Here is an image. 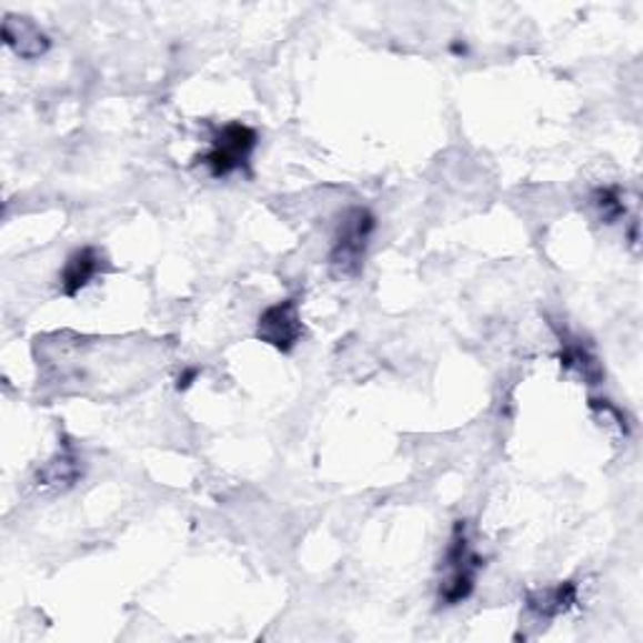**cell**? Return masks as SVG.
Returning <instances> with one entry per match:
<instances>
[{
    "instance_id": "cell-1",
    "label": "cell",
    "mask_w": 643,
    "mask_h": 643,
    "mask_svg": "<svg viewBox=\"0 0 643 643\" xmlns=\"http://www.w3.org/2000/svg\"><path fill=\"white\" fill-rule=\"evenodd\" d=\"M483 555H480L473 543H470L468 523L455 521L453 533H450V543L443 559V581L438 589V601L443 606H458V603L468 601L475 591L478 573L483 571Z\"/></svg>"
},
{
    "instance_id": "cell-2",
    "label": "cell",
    "mask_w": 643,
    "mask_h": 643,
    "mask_svg": "<svg viewBox=\"0 0 643 643\" xmlns=\"http://www.w3.org/2000/svg\"><path fill=\"white\" fill-rule=\"evenodd\" d=\"M374 229H378V219L368 207H352L344 211L330 249V270L334 277L352 280L362 272Z\"/></svg>"
},
{
    "instance_id": "cell-3",
    "label": "cell",
    "mask_w": 643,
    "mask_h": 643,
    "mask_svg": "<svg viewBox=\"0 0 643 643\" xmlns=\"http://www.w3.org/2000/svg\"><path fill=\"white\" fill-rule=\"evenodd\" d=\"M259 143V133L247 127L242 121H232L217 131V137L211 139L209 151L199 161L209 169V174L214 179H227L234 171L247 169L249 159Z\"/></svg>"
},
{
    "instance_id": "cell-4",
    "label": "cell",
    "mask_w": 643,
    "mask_h": 643,
    "mask_svg": "<svg viewBox=\"0 0 643 643\" xmlns=\"http://www.w3.org/2000/svg\"><path fill=\"white\" fill-rule=\"evenodd\" d=\"M257 338L264 344H270L277 352L290 354L304 338L300 302L290 297V300L267 307L257 320Z\"/></svg>"
},
{
    "instance_id": "cell-5",
    "label": "cell",
    "mask_w": 643,
    "mask_h": 643,
    "mask_svg": "<svg viewBox=\"0 0 643 643\" xmlns=\"http://www.w3.org/2000/svg\"><path fill=\"white\" fill-rule=\"evenodd\" d=\"M103 262L106 257L99 247H81L71 252L59 274L61 294L69 297V300L79 297L81 290H86V287L99 277V272L103 270Z\"/></svg>"
},
{
    "instance_id": "cell-6",
    "label": "cell",
    "mask_w": 643,
    "mask_h": 643,
    "mask_svg": "<svg viewBox=\"0 0 643 643\" xmlns=\"http://www.w3.org/2000/svg\"><path fill=\"white\" fill-rule=\"evenodd\" d=\"M3 43L26 61H38L51 51V38L26 16H6Z\"/></svg>"
},
{
    "instance_id": "cell-7",
    "label": "cell",
    "mask_w": 643,
    "mask_h": 643,
    "mask_svg": "<svg viewBox=\"0 0 643 643\" xmlns=\"http://www.w3.org/2000/svg\"><path fill=\"white\" fill-rule=\"evenodd\" d=\"M81 478V458L76 453V448L63 438V445L48 463L38 470V485L46 491H69Z\"/></svg>"
},
{
    "instance_id": "cell-8",
    "label": "cell",
    "mask_w": 643,
    "mask_h": 643,
    "mask_svg": "<svg viewBox=\"0 0 643 643\" xmlns=\"http://www.w3.org/2000/svg\"><path fill=\"white\" fill-rule=\"evenodd\" d=\"M561 338V368L569 372H579L581 380L585 385H601L603 382V368L596 354L591 352L589 344H585L581 338H573L571 332L565 330H555Z\"/></svg>"
},
{
    "instance_id": "cell-9",
    "label": "cell",
    "mask_w": 643,
    "mask_h": 643,
    "mask_svg": "<svg viewBox=\"0 0 643 643\" xmlns=\"http://www.w3.org/2000/svg\"><path fill=\"white\" fill-rule=\"evenodd\" d=\"M579 603V583L563 581L551 589H535L525 593V606L539 619H559Z\"/></svg>"
},
{
    "instance_id": "cell-10",
    "label": "cell",
    "mask_w": 643,
    "mask_h": 643,
    "mask_svg": "<svg viewBox=\"0 0 643 643\" xmlns=\"http://www.w3.org/2000/svg\"><path fill=\"white\" fill-rule=\"evenodd\" d=\"M593 209L599 211V219L606 224H616L621 217H626V204H623L619 187H599L591 197Z\"/></svg>"
},
{
    "instance_id": "cell-11",
    "label": "cell",
    "mask_w": 643,
    "mask_h": 643,
    "mask_svg": "<svg viewBox=\"0 0 643 643\" xmlns=\"http://www.w3.org/2000/svg\"><path fill=\"white\" fill-rule=\"evenodd\" d=\"M199 374H201L199 368H184V370H181L179 378H177V390H179V392H187L191 385H194Z\"/></svg>"
},
{
    "instance_id": "cell-12",
    "label": "cell",
    "mask_w": 643,
    "mask_h": 643,
    "mask_svg": "<svg viewBox=\"0 0 643 643\" xmlns=\"http://www.w3.org/2000/svg\"><path fill=\"white\" fill-rule=\"evenodd\" d=\"M455 56H465L468 53V46L465 43H453V48H450Z\"/></svg>"
}]
</instances>
